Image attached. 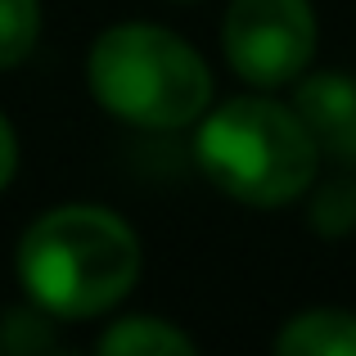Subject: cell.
<instances>
[{"label": "cell", "instance_id": "obj_1", "mask_svg": "<svg viewBox=\"0 0 356 356\" xmlns=\"http://www.w3.org/2000/svg\"><path fill=\"white\" fill-rule=\"evenodd\" d=\"M145 270L140 230L108 203H54L23 226L14 280L32 307L68 321L113 316Z\"/></svg>", "mask_w": 356, "mask_h": 356}, {"label": "cell", "instance_id": "obj_2", "mask_svg": "<svg viewBox=\"0 0 356 356\" xmlns=\"http://www.w3.org/2000/svg\"><path fill=\"white\" fill-rule=\"evenodd\" d=\"M194 167L212 190L252 212H275L302 203L321 176V145L312 127L293 108V99H275V90L212 99V108L194 122Z\"/></svg>", "mask_w": 356, "mask_h": 356}, {"label": "cell", "instance_id": "obj_3", "mask_svg": "<svg viewBox=\"0 0 356 356\" xmlns=\"http://www.w3.org/2000/svg\"><path fill=\"white\" fill-rule=\"evenodd\" d=\"M86 90L99 113L131 131H190L217 99L208 59L167 23L122 18L95 32L86 50Z\"/></svg>", "mask_w": 356, "mask_h": 356}, {"label": "cell", "instance_id": "obj_4", "mask_svg": "<svg viewBox=\"0 0 356 356\" xmlns=\"http://www.w3.org/2000/svg\"><path fill=\"white\" fill-rule=\"evenodd\" d=\"M321 14L312 0H226L221 59L248 90H284L316 63Z\"/></svg>", "mask_w": 356, "mask_h": 356}, {"label": "cell", "instance_id": "obj_5", "mask_svg": "<svg viewBox=\"0 0 356 356\" xmlns=\"http://www.w3.org/2000/svg\"><path fill=\"white\" fill-rule=\"evenodd\" d=\"M293 108L312 127L330 163L356 172V72L352 68H307L293 81Z\"/></svg>", "mask_w": 356, "mask_h": 356}, {"label": "cell", "instance_id": "obj_6", "mask_svg": "<svg viewBox=\"0 0 356 356\" xmlns=\"http://www.w3.org/2000/svg\"><path fill=\"white\" fill-rule=\"evenodd\" d=\"M270 348L280 356H356V312L352 307H302L275 330Z\"/></svg>", "mask_w": 356, "mask_h": 356}, {"label": "cell", "instance_id": "obj_7", "mask_svg": "<svg viewBox=\"0 0 356 356\" xmlns=\"http://www.w3.org/2000/svg\"><path fill=\"white\" fill-rule=\"evenodd\" d=\"M95 352L99 356H194L199 343H194L190 330H181L167 316L136 312V316L108 321L95 339Z\"/></svg>", "mask_w": 356, "mask_h": 356}, {"label": "cell", "instance_id": "obj_8", "mask_svg": "<svg viewBox=\"0 0 356 356\" xmlns=\"http://www.w3.org/2000/svg\"><path fill=\"white\" fill-rule=\"evenodd\" d=\"M307 226L321 239H348L356 235V176H316L312 190L302 194Z\"/></svg>", "mask_w": 356, "mask_h": 356}, {"label": "cell", "instance_id": "obj_9", "mask_svg": "<svg viewBox=\"0 0 356 356\" xmlns=\"http://www.w3.org/2000/svg\"><path fill=\"white\" fill-rule=\"evenodd\" d=\"M41 0H0V72H14L32 59L41 45Z\"/></svg>", "mask_w": 356, "mask_h": 356}, {"label": "cell", "instance_id": "obj_10", "mask_svg": "<svg viewBox=\"0 0 356 356\" xmlns=\"http://www.w3.org/2000/svg\"><path fill=\"white\" fill-rule=\"evenodd\" d=\"M54 325H59L54 316H45L41 307H32L23 298V307H14V312H9V321L0 325V348H5V352H23V356L54 352V348H59Z\"/></svg>", "mask_w": 356, "mask_h": 356}, {"label": "cell", "instance_id": "obj_11", "mask_svg": "<svg viewBox=\"0 0 356 356\" xmlns=\"http://www.w3.org/2000/svg\"><path fill=\"white\" fill-rule=\"evenodd\" d=\"M18 163H23V149H18V131H14V122H9V113L0 108V194L14 185Z\"/></svg>", "mask_w": 356, "mask_h": 356}, {"label": "cell", "instance_id": "obj_12", "mask_svg": "<svg viewBox=\"0 0 356 356\" xmlns=\"http://www.w3.org/2000/svg\"><path fill=\"white\" fill-rule=\"evenodd\" d=\"M172 5H199V0H172Z\"/></svg>", "mask_w": 356, "mask_h": 356}]
</instances>
